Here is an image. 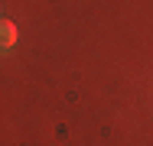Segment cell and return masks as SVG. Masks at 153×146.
Masks as SVG:
<instances>
[{"mask_svg": "<svg viewBox=\"0 0 153 146\" xmlns=\"http://www.w3.org/2000/svg\"><path fill=\"white\" fill-rule=\"evenodd\" d=\"M13 42H16V26H13L7 16H0V52L10 49Z\"/></svg>", "mask_w": 153, "mask_h": 146, "instance_id": "obj_1", "label": "cell"}]
</instances>
